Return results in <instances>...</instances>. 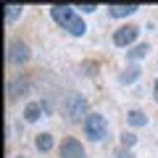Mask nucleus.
<instances>
[{
  "label": "nucleus",
  "mask_w": 158,
  "mask_h": 158,
  "mask_svg": "<svg viewBox=\"0 0 158 158\" xmlns=\"http://www.w3.org/2000/svg\"><path fill=\"white\" fill-rule=\"evenodd\" d=\"M34 145H37V150L48 153L53 148V135H48V132H42V135H37V140H34Z\"/></svg>",
  "instance_id": "nucleus-9"
},
{
  "label": "nucleus",
  "mask_w": 158,
  "mask_h": 158,
  "mask_svg": "<svg viewBox=\"0 0 158 158\" xmlns=\"http://www.w3.org/2000/svg\"><path fill=\"white\" fill-rule=\"evenodd\" d=\"M127 121H129L132 127H145L148 124V116L142 111H129V116H127Z\"/></svg>",
  "instance_id": "nucleus-10"
},
{
  "label": "nucleus",
  "mask_w": 158,
  "mask_h": 158,
  "mask_svg": "<svg viewBox=\"0 0 158 158\" xmlns=\"http://www.w3.org/2000/svg\"><path fill=\"white\" fill-rule=\"evenodd\" d=\"M106 132H108L106 116H100V113H90V116L85 118V135L90 137L92 142H100L103 137H106Z\"/></svg>",
  "instance_id": "nucleus-2"
},
{
  "label": "nucleus",
  "mask_w": 158,
  "mask_h": 158,
  "mask_svg": "<svg viewBox=\"0 0 158 158\" xmlns=\"http://www.w3.org/2000/svg\"><path fill=\"white\" fill-rule=\"evenodd\" d=\"M8 61L11 63H27L29 61V45L27 42H11V48H8Z\"/></svg>",
  "instance_id": "nucleus-5"
},
{
  "label": "nucleus",
  "mask_w": 158,
  "mask_h": 158,
  "mask_svg": "<svg viewBox=\"0 0 158 158\" xmlns=\"http://www.w3.org/2000/svg\"><path fill=\"white\" fill-rule=\"evenodd\" d=\"M63 111H66V116L71 118V121H79V118L82 116H90V113H87V100L82 95H69L66 98V103H63Z\"/></svg>",
  "instance_id": "nucleus-3"
},
{
  "label": "nucleus",
  "mask_w": 158,
  "mask_h": 158,
  "mask_svg": "<svg viewBox=\"0 0 158 158\" xmlns=\"http://www.w3.org/2000/svg\"><path fill=\"white\" fill-rule=\"evenodd\" d=\"M50 13H53V19H56V21L61 24L66 32H71V34H74V37H82V34L87 32L85 19L77 16L71 6H53V8H50Z\"/></svg>",
  "instance_id": "nucleus-1"
},
{
  "label": "nucleus",
  "mask_w": 158,
  "mask_h": 158,
  "mask_svg": "<svg viewBox=\"0 0 158 158\" xmlns=\"http://www.w3.org/2000/svg\"><path fill=\"white\" fill-rule=\"evenodd\" d=\"M79 11H85V13H90V11H95V6H92V3H87V6H79Z\"/></svg>",
  "instance_id": "nucleus-16"
},
{
  "label": "nucleus",
  "mask_w": 158,
  "mask_h": 158,
  "mask_svg": "<svg viewBox=\"0 0 158 158\" xmlns=\"http://www.w3.org/2000/svg\"><path fill=\"white\" fill-rule=\"evenodd\" d=\"M16 158H24V156H16Z\"/></svg>",
  "instance_id": "nucleus-18"
},
{
  "label": "nucleus",
  "mask_w": 158,
  "mask_h": 158,
  "mask_svg": "<svg viewBox=\"0 0 158 158\" xmlns=\"http://www.w3.org/2000/svg\"><path fill=\"white\" fill-rule=\"evenodd\" d=\"M24 90H27L24 82H13V85L8 87V95H11V98H19V92H24Z\"/></svg>",
  "instance_id": "nucleus-13"
},
{
  "label": "nucleus",
  "mask_w": 158,
  "mask_h": 158,
  "mask_svg": "<svg viewBox=\"0 0 158 158\" xmlns=\"http://www.w3.org/2000/svg\"><path fill=\"white\" fill-rule=\"evenodd\" d=\"M135 11H137L135 3H129V6H108V13H111L113 19H124V16H129V13H135Z\"/></svg>",
  "instance_id": "nucleus-7"
},
{
  "label": "nucleus",
  "mask_w": 158,
  "mask_h": 158,
  "mask_svg": "<svg viewBox=\"0 0 158 158\" xmlns=\"http://www.w3.org/2000/svg\"><path fill=\"white\" fill-rule=\"evenodd\" d=\"M137 34H140V29L137 27H118L116 32H113V42H116L118 48H124V45H132V42H135L137 40Z\"/></svg>",
  "instance_id": "nucleus-4"
},
{
  "label": "nucleus",
  "mask_w": 158,
  "mask_h": 158,
  "mask_svg": "<svg viewBox=\"0 0 158 158\" xmlns=\"http://www.w3.org/2000/svg\"><path fill=\"white\" fill-rule=\"evenodd\" d=\"M135 142H137V137L132 135V132H124V135H121V145H124V148H132Z\"/></svg>",
  "instance_id": "nucleus-15"
},
{
  "label": "nucleus",
  "mask_w": 158,
  "mask_h": 158,
  "mask_svg": "<svg viewBox=\"0 0 158 158\" xmlns=\"http://www.w3.org/2000/svg\"><path fill=\"white\" fill-rule=\"evenodd\" d=\"M21 11H24L21 6H6V21H13V19H16Z\"/></svg>",
  "instance_id": "nucleus-12"
},
{
  "label": "nucleus",
  "mask_w": 158,
  "mask_h": 158,
  "mask_svg": "<svg viewBox=\"0 0 158 158\" xmlns=\"http://www.w3.org/2000/svg\"><path fill=\"white\" fill-rule=\"evenodd\" d=\"M137 74H140L137 69H127V71L121 74V82H124V85H127V82H135V79H137Z\"/></svg>",
  "instance_id": "nucleus-14"
},
{
  "label": "nucleus",
  "mask_w": 158,
  "mask_h": 158,
  "mask_svg": "<svg viewBox=\"0 0 158 158\" xmlns=\"http://www.w3.org/2000/svg\"><path fill=\"white\" fill-rule=\"evenodd\" d=\"M145 53H148V42H142V45H137V48H132V50L127 53V56H129L132 61H140V58L145 56Z\"/></svg>",
  "instance_id": "nucleus-11"
},
{
  "label": "nucleus",
  "mask_w": 158,
  "mask_h": 158,
  "mask_svg": "<svg viewBox=\"0 0 158 158\" xmlns=\"http://www.w3.org/2000/svg\"><path fill=\"white\" fill-rule=\"evenodd\" d=\"M156 98H158V82H156Z\"/></svg>",
  "instance_id": "nucleus-17"
},
{
  "label": "nucleus",
  "mask_w": 158,
  "mask_h": 158,
  "mask_svg": "<svg viewBox=\"0 0 158 158\" xmlns=\"http://www.w3.org/2000/svg\"><path fill=\"white\" fill-rule=\"evenodd\" d=\"M40 116H42V106H40V103H29V106L24 108V118H27V121H37Z\"/></svg>",
  "instance_id": "nucleus-8"
},
{
  "label": "nucleus",
  "mask_w": 158,
  "mask_h": 158,
  "mask_svg": "<svg viewBox=\"0 0 158 158\" xmlns=\"http://www.w3.org/2000/svg\"><path fill=\"white\" fill-rule=\"evenodd\" d=\"M61 158H85V150H82L79 140L66 137V140L61 142Z\"/></svg>",
  "instance_id": "nucleus-6"
}]
</instances>
